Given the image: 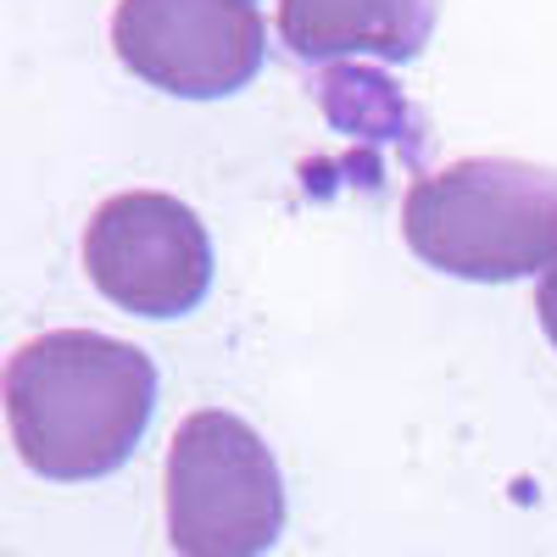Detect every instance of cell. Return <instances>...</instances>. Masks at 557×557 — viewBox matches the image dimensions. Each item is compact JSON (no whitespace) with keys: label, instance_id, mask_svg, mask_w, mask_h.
Returning a JSON list of instances; mask_svg holds the SVG:
<instances>
[{"label":"cell","instance_id":"1","mask_svg":"<svg viewBox=\"0 0 557 557\" xmlns=\"http://www.w3.org/2000/svg\"><path fill=\"white\" fill-rule=\"evenodd\" d=\"M0 401L17 457L45 480H101L134 457L157 407V362L96 330H51L12 351Z\"/></svg>","mask_w":557,"mask_h":557},{"label":"cell","instance_id":"2","mask_svg":"<svg viewBox=\"0 0 557 557\" xmlns=\"http://www.w3.org/2000/svg\"><path fill=\"white\" fill-rule=\"evenodd\" d=\"M412 257L451 278H530L557 262V168L519 157H462L407 190Z\"/></svg>","mask_w":557,"mask_h":557},{"label":"cell","instance_id":"3","mask_svg":"<svg viewBox=\"0 0 557 557\" xmlns=\"http://www.w3.org/2000/svg\"><path fill=\"white\" fill-rule=\"evenodd\" d=\"M168 541L178 557H262L285 535V480L246 418L201 407L168 446Z\"/></svg>","mask_w":557,"mask_h":557},{"label":"cell","instance_id":"4","mask_svg":"<svg viewBox=\"0 0 557 557\" xmlns=\"http://www.w3.org/2000/svg\"><path fill=\"white\" fill-rule=\"evenodd\" d=\"M84 268L112 307L134 318H184L212 290V240L178 196L123 190L89 218Z\"/></svg>","mask_w":557,"mask_h":557},{"label":"cell","instance_id":"5","mask_svg":"<svg viewBox=\"0 0 557 557\" xmlns=\"http://www.w3.org/2000/svg\"><path fill=\"white\" fill-rule=\"evenodd\" d=\"M112 45L151 89L218 101L262 73L268 23L251 0H117Z\"/></svg>","mask_w":557,"mask_h":557},{"label":"cell","instance_id":"6","mask_svg":"<svg viewBox=\"0 0 557 557\" xmlns=\"http://www.w3.org/2000/svg\"><path fill=\"white\" fill-rule=\"evenodd\" d=\"M441 0H278V39L301 62H407L430 45Z\"/></svg>","mask_w":557,"mask_h":557},{"label":"cell","instance_id":"7","mask_svg":"<svg viewBox=\"0 0 557 557\" xmlns=\"http://www.w3.org/2000/svg\"><path fill=\"white\" fill-rule=\"evenodd\" d=\"M535 312H541V330H546V341L557 346V262L541 273V285H535Z\"/></svg>","mask_w":557,"mask_h":557}]
</instances>
